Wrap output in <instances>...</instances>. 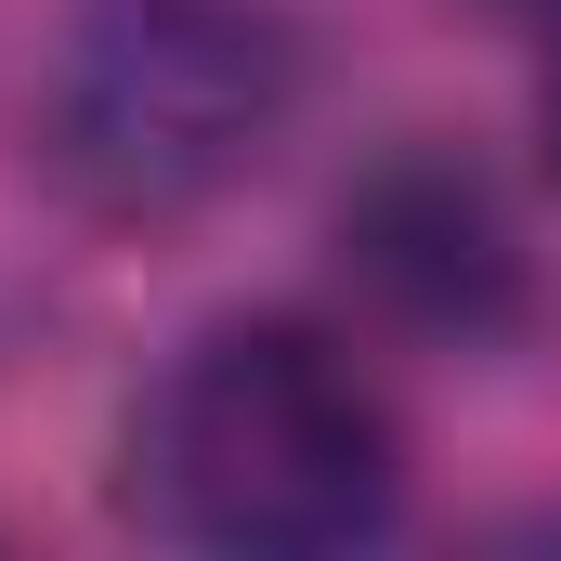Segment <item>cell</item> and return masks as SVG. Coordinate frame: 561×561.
<instances>
[{"instance_id": "5b68a950", "label": "cell", "mask_w": 561, "mask_h": 561, "mask_svg": "<svg viewBox=\"0 0 561 561\" xmlns=\"http://www.w3.org/2000/svg\"><path fill=\"white\" fill-rule=\"evenodd\" d=\"M549 13H561V0H549Z\"/></svg>"}, {"instance_id": "3957f363", "label": "cell", "mask_w": 561, "mask_h": 561, "mask_svg": "<svg viewBox=\"0 0 561 561\" xmlns=\"http://www.w3.org/2000/svg\"><path fill=\"white\" fill-rule=\"evenodd\" d=\"M340 275L379 327L444 340V353H483V340H523L549 313L536 287V236L523 209L496 196V170H470L457 144H392L353 170L340 196Z\"/></svg>"}, {"instance_id": "7a4b0ae2", "label": "cell", "mask_w": 561, "mask_h": 561, "mask_svg": "<svg viewBox=\"0 0 561 561\" xmlns=\"http://www.w3.org/2000/svg\"><path fill=\"white\" fill-rule=\"evenodd\" d=\"M300 118V39L275 0H79L39 157L92 222H183L236 196Z\"/></svg>"}, {"instance_id": "6da1fadb", "label": "cell", "mask_w": 561, "mask_h": 561, "mask_svg": "<svg viewBox=\"0 0 561 561\" xmlns=\"http://www.w3.org/2000/svg\"><path fill=\"white\" fill-rule=\"evenodd\" d=\"M131 510L222 561H327L392 536L405 419L366 353L313 313L196 327L131 405Z\"/></svg>"}, {"instance_id": "277c9868", "label": "cell", "mask_w": 561, "mask_h": 561, "mask_svg": "<svg viewBox=\"0 0 561 561\" xmlns=\"http://www.w3.org/2000/svg\"><path fill=\"white\" fill-rule=\"evenodd\" d=\"M536 144H549V170H561V39H549V79H536Z\"/></svg>"}]
</instances>
